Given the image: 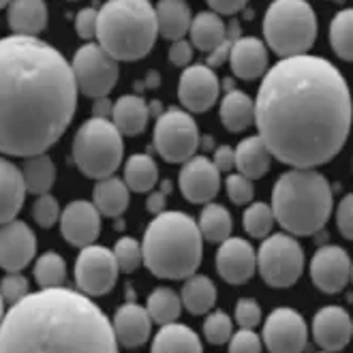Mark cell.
<instances>
[{
    "mask_svg": "<svg viewBox=\"0 0 353 353\" xmlns=\"http://www.w3.org/2000/svg\"><path fill=\"white\" fill-rule=\"evenodd\" d=\"M255 124L268 152L292 170L325 165L351 131V94L343 73L310 54L276 62L261 79Z\"/></svg>",
    "mask_w": 353,
    "mask_h": 353,
    "instance_id": "obj_1",
    "label": "cell"
},
{
    "mask_svg": "<svg viewBox=\"0 0 353 353\" xmlns=\"http://www.w3.org/2000/svg\"><path fill=\"white\" fill-rule=\"evenodd\" d=\"M77 110L71 65L37 37L0 39V152L46 154Z\"/></svg>",
    "mask_w": 353,
    "mask_h": 353,
    "instance_id": "obj_2",
    "label": "cell"
},
{
    "mask_svg": "<svg viewBox=\"0 0 353 353\" xmlns=\"http://www.w3.org/2000/svg\"><path fill=\"white\" fill-rule=\"evenodd\" d=\"M0 353H118L112 321L84 294L41 289L9 308Z\"/></svg>",
    "mask_w": 353,
    "mask_h": 353,
    "instance_id": "obj_3",
    "label": "cell"
},
{
    "mask_svg": "<svg viewBox=\"0 0 353 353\" xmlns=\"http://www.w3.org/2000/svg\"><path fill=\"white\" fill-rule=\"evenodd\" d=\"M203 238L197 223L180 210L163 212L150 221L141 242L143 263L157 279L182 281L197 272Z\"/></svg>",
    "mask_w": 353,
    "mask_h": 353,
    "instance_id": "obj_4",
    "label": "cell"
},
{
    "mask_svg": "<svg viewBox=\"0 0 353 353\" xmlns=\"http://www.w3.org/2000/svg\"><path fill=\"white\" fill-rule=\"evenodd\" d=\"M334 197L327 178L315 170H289L272 189L274 221L292 236H313L321 232Z\"/></svg>",
    "mask_w": 353,
    "mask_h": 353,
    "instance_id": "obj_5",
    "label": "cell"
},
{
    "mask_svg": "<svg viewBox=\"0 0 353 353\" xmlns=\"http://www.w3.org/2000/svg\"><path fill=\"white\" fill-rule=\"evenodd\" d=\"M157 37V13L148 0H110L99 11V48L116 62H133L148 56Z\"/></svg>",
    "mask_w": 353,
    "mask_h": 353,
    "instance_id": "obj_6",
    "label": "cell"
},
{
    "mask_svg": "<svg viewBox=\"0 0 353 353\" xmlns=\"http://www.w3.org/2000/svg\"><path fill=\"white\" fill-rule=\"evenodd\" d=\"M263 37L276 56H306L317 39V17L308 3L302 0H276L263 17Z\"/></svg>",
    "mask_w": 353,
    "mask_h": 353,
    "instance_id": "obj_7",
    "label": "cell"
},
{
    "mask_svg": "<svg viewBox=\"0 0 353 353\" xmlns=\"http://www.w3.org/2000/svg\"><path fill=\"white\" fill-rule=\"evenodd\" d=\"M124 143L120 131L105 118H90L73 139V161L86 178L105 180L120 168Z\"/></svg>",
    "mask_w": 353,
    "mask_h": 353,
    "instance_id": "obj_8",
    "label": "cell"
},
{
    "mask_svg": "<svg viewBox=\"0 0 353 353\" xmlns=\"http://www.w3.org/2000/svg\"><path fill=\"white\" fill-rule=\"evenodd\" d=\"M257 270L270 287H292L304 272V251L289 234H272L257 251Z\"/></svg>",
    "mask_w": 353,
    "mask_h": 353,
    "instance_id": "obj_9",
    "label": "cell"
},
{
    "mask_svg": "<svg viewBox=\"0 0 353 353\" xmlns=\"http://www.w3.org/2000/svg\"><path fill=\"white\" fill-rule=\"evenodd\" d=\"M154 148L168 163H186L199 148L197 122L189 112H163L154 127Z\"/></svg>",
    "mask_w": 353,
    "mask_h": 353,
    "instance_id": "obj_10",
    "label": "cell"
},
{
    "mask_svg": "<svg viewBox=\"0 0 353 353\" xmlns=\"http://www.w3.org/2000/svg\"><path fill=\"white\" fill-rule=\"evenodd\" d=\"M71 71L75 77L77 92L94 101L108 97L114 90L120 73L118 62L94 43H88L75 52Z\"/></svg>",
    "mask_w": 353,
    "mask_h": 353,
    "instance_id": "obj_11",
    "label": "cell"
},
{
    "mask_svg": "<svg viewBox=\"0 0 353 353\" xmlns=\"http://www.w3.org/2000/svg\"><path fill=\"white\" fill-rule=\"evenodd\" d=\"M118 263L110 248L90 244L81 248L75 261V283L84 292V296L99 298L110 294L118 281Z\"/></svg>",
    "mask_w": 353,
    "mask_h": 353,
    "instance_id": "obj_12",
    "label": "cell"
},
{
    "mask_svg": "<svg viewBox=\"0 0 353 353\" xmlns=\"http://www.w3.org/2000/svg\"><path fill=\"white\" fill-rule=\"evenodd\" d=\"M263 343L270 353H304L308 327L300 313L292 308H276L263 325Z\"/></svg>",
    "mask_w": 353,
    "mask_h": 353,
    "instance_id": "obj_13",
    "label": "cell"
},
{
    "mask_svg": "<svg viewBox=\"0 0 353 353\" xmlns=\"http://www.w3.org/2000/svg\"><path fill=\"white\" fill-rule=\"evenodd\" d=\"M353 274V265L341 246L325 244L313 255L310 261V279L323 294H341L349 285Z\"/></svg>",
    "mask_w": 353,
    "mask_h": 353,
    "instance_id": "obj_14",
    "label": "cell"
},
{
    "mask_svg": "<svg viewBox=\"0 0 353 353\" xmlns=\"http://www.w3.org/2000/svg\"><path fill=\"white\" fill-rule=\"evenodd\" d=\"M219 92H221V81L210 67L189 65L182 71L178 84V97L189 112L195 114L208 112L216 103Z\"/></svg>",
    "mask_w": 353,
    "mask_h": 353,
    "instance_id": "obj_15",
    "label": "cell"
},
{
    "mask_svg": "<svg viewBox=\"0 0 353 353\" xmlns=\"http://www.w3.org/2000/svg\"><path fill=\"white\" fill-rule=\"evenodd\" d=\"M37 238L24 221L0 225V268L5 272H22L34 259Z\"/></svg>",
    "mask_w": 353,
    "mask_h": 353,
    "instance_id": "obj_16",
    "label": "cell"
},
{
    "mask_svg": "<svg viewBox=\"0 0 353 353\" xmlns=\"http://www.w3.org/2000/svg\"><path fill=\"white\" fill-rule=\"evenodd\" d=\"M60 234L71 246L86 248L94 244L101 234V214L97 208L86 201H71L60 214Z\"/></svg>",
    "mask_w": 353,
    "mask_h": 353,
    "instance_id": "obj_17",
    "label": "cell"
},
{
    "mask_svg": "<svg viewBox=\"0 0 353 353\" xmlns=\"http://www.w3.org/2000/svg\"><path fill=\"white\" fill-rule=\"evenodd\" d=\"M180 191L191 203H210L221 191V174L208 157H193L180 172Z\"/></svg>",
    "mask_w": 353,
    "mask_h": 353,
    "instance_id": "obj_18",
    "label": "cell"
},
{
    "mask_svg": "<svg viewBox=\"0 0 353 353\" xmlns=\"http://www.w3.org/2000/svg\"><path fill=\"white\" fill-rule=\"evenodd\" d=\"M216 270L225 283L244 285L253 279L257 270L255 248L242 238H227L225 242H221L216 253Z\"/></svg>",
    "mask_w": 353,
    "mask_h": 353,
    "instance_id": "obj_19",
    "label": "cell"
},
{
    "mask_svg": "<svg viewBox=\"0 0 353 353\" xmlns=\"http://www.w3.org/2000/svg\"><path fill=\"white\" fill-rule=\"evenodd\" d=\"M351 334H353L351 317L341 306H323L313 319L315 343L327 353L345 349L351 341Z\"/></svg>",
    "mask_w": 353,
    "mask_h": 353,
    "instance_id": "obj_20",
    "label": "cell"
},
{
    "mask_svg": "<svg viewBox=\"0 0 353 353\" xmlns=\"http://www.w3.org/2000/svg\"><path fill=\"white\" fill-rule=\"evenodd\" d=\"M112 327H114L116 341L122 347L135 349L150 339L152 319L146 308H141L137 304H124L116 310Z\"/></svg>",
    "mask_w": 353,
    "mask_h": 353,
    "instance_id": "obj_21",
    "label": "cell"
},
{
    "mask_svg": "<svg viewBox=\"0 0 353 353\" xmlns=\"http://www.w3.org/2000/svg\"><path fill=\"white\" fill-rule=\"evenodd\" d=\"M230 65L236 77L240 79H257L268 71V50L263 41L257 37H240L232 43Z\"/></svg>",
    "mask_w": 353,
    "mask_h": 353,
    "instance_id": "obj_22",
    "label": "cell"
},
{
    "mask_svg": "<svg viewBox=\"0 0 353 353\" xmlns=\"http://www.w3.org/2000/svg\"><path fill=\"white\" fill-rule=\"evenodd\" d=\"M26 197V186L22 172L17 165L0 157V225L15 221L17 212L22 210Z\"/></svg>",
    "mask_w": 353,
    "mask_h": 353,
    "instance_id": "obj_23",
    "label": "cell"
},
{
    "mask_svg": "<svg viewBox=\"0 0 353 353\" xmlns=\"http://www.w3.org/2000/svg\"><path fill=\"white\" fill-rule=\"evenodd\" d=\"M150 108L148 103L137 94H124L114 103L112 124L120 131V135H141L148 127Z\"/></svg>",
    "mask_w": 353,
    "mask_h": 353,
    "instance_id": "obj_24",
    "label": "cell"
},
{
    "mask_svg": "<svg viewBox=\"0 0 353 353\" xmlns=\"http://www.w3.org/2000/svg\"><path fill=\"white\" fill-rule=\"evenodd\" d=\"M7 9L9 26L17 37H37L48 26V5L41 0H17Z\"/></svg>",
    "mask_w": 353,
    "mask_h": 353,
    "instance_id": "obj_25",
    "label": "cell"
},
{
    "mask_svg": "<svg viewBox=\"0 0 353 353\" xmlns=\"http://www.w3.org/2000/svg\"><path fill=\"white\" fill-rule=\"evenodd\" d=\"M154 13L159 34L170 41H182L193 22L191 7L182 3V0H161Z\"/></svg>",
    "mask_w": 353,
    "mask_h": 353,
    "instance_id": "obj_26",
    "label": "cell"
},
{
    "mask_svg": "<svg viewBox=\"0 0 353 353\" xmlns=\"http://www.w3.org/2000/svg\"><path fill=\"white\" fill-rule=\"evenodd\" d=\"M234 154H236V168L240 170V176L248 180L263 178L270 172V165H272V154L268 152V148L257 135L242 139Z\"/></svg>",
    "mask_w": 353,
    "mask_h": 353,
    "instance_id": "obj_27",
    "label": "cell"
},
{
    "mask_svg": "<svg viewBox=\"0 0 353 353\" xmlns=\"http://www.w3.org/2000/svg\"><path fill=\"white\" fill-rule=\"evenodd\" d=\"M221 122L230 133L246 131L255 124V101L246 92L232 88L221 103Z\"/></svg>",
    "mask_w": 353,
    "mask_h": 353,
    "instance_id": "obj_28",
    "label": "cell"
},
{
    "mask_svg": "<svg viewBox=\"0 0 353 353\" xmlns=\"http://www.w3.org/2000/svg\"><path fill=\"white\" fill-rule=\"evenodd\" d=\"M129 186L120 178H105L99 180L92 191V205L99 210V214L116 219L129 208Z\"/></svg>",
    "mask_w": 353,
    "mask_h": 353,
    "instance_id": "obj_29",
    "label": "cell"
},
{
    "mask_svg": "<svg viewBox=\"0 0 353 353\" xmlns=\"http://www.w3.org/2000/svg\"><path fill=\"white\" fill-rule=\"evenodd\" d=\"M150 353H203V349L199 336L191 327L170 323L157 332Z\"/></svg>",
    "mask_w": 353,
    "mask_h": 353,
    "instance_id": "obj_30",
    "label": "cell"
},
{
    "mask_svg": "<svg viewBox=\"0 0 353 353\" xmlns=\"http://www.w3.org/2000/svg\"><path fill=\"white\" fill-rule=\"evenodd\" d=\"M189 34H191L193 48H197L199 52L210 54L219 46H223V41L227 39V26L223 24V19L216 13L201 11L193 17Z\"/></svg>",
    "mask_w": 353,
    "mask_h": 353,
    "instance_id": "obj_31",
    "label": "cell"
},
{
    "mask_svg": "<svg viewBox=\"0 0 353 353\" xmlns=\"http://www.w3.org/2000/svg\"><path fill=\"white\" fill-rule=\"evenodd\" d=\"M180 302L191 315H205L208 310H212L216 304V287L208 276L193 274L186 279L182 287Z\"/></svg>",
    "mask_w": 353,
    "mask_h": 353,
    "instance_id": "obj_32",
    "label": "cell"
},
{
    "mask_svg": "<svg viewBox=\"0 0 353 353\" xmlns=\"http://www.w3.org/2000/svg\"><path fill=\"white\" fill-rule=\"evenodd\" d=\"M22 178H24V186L26 193L32 195H48L54 186L56 180V165L48 154H34L24 159L22 165Z\"/></svg>",
    "mask_w": 353,
    "mask_h": 353,
    "instance_id": "obj_33",
    "label": "cell"
},
{
    "mask_svg": "<svg viewBox=\"0 0 353 353\" xmlns=\"http://www.w3.org/2000/svg\"><path fill=\"white\" fill-rule=\"evenodd\" d=\"M159 182V168L152 157L148 154H133L124 165V184L129 191L135 193H150Z\"/></svg>",
    "mask_w": 353,
    "mask_h": 353,
    "instance_id": "obj_34",
    "label": "cell"
},
{
    "mask_svg": "<svg viewBox=\"0 0 353 353\" xmlns=\"http://www.w3.org/2000/svg\"><path fill=\"white\" fill-rule=\"evenodd\" d=\"M197 230L201 238H205L208 242L221 244L227 238H232V230H234L232 214L227 212V208L219 203H205L199 216V223H197Z\"/></svg>",
    "mask_w": 353,
    "mask_h": 353,
    "instance_id": "obj_35",
    "label": "cell"
},
{
    "mask_svg": "<svg viewBox=\"0 0 353 353\" xmlns=\"http://www.w3.org/2000/svg\"><path fill=\"white\" fill-rule=\"evenodd\" d=\"M148 315L152 321L161 323V325H170L176 323V319L182 313V302L180 296L170 287H159L148 296Z\"/></svg>",
    "mask_w": 353,
    "mask_h": 353,
    "instance_id": "obj_36",
    "label": "cell"
},
{
    "mask_svg": "<svg viewBox=\"0 0 353 353\" xmlns=\"http://www.w3.org/2000/svg\"><path fill=\"white\" fill-rule=\"evenodd\" d=\"M330 43L339 58L351 60L353 58V11L345 9L334 15L330 24Z\"/></svg>",
    "mask_w": 353,
    "mask_h": 353,
    "instance_id": "obj_37",
    "label": "cell"
},
{
    "mask_svg": "<svg viewBox=\"0 0 353 353\" xmlns=\"http://www.w3.org/2000/svg\"><path fill=\"white\" fill-rule=\"evenodd\" d=\"M34 279L41 289H58L67 279V263L58 253L41 255L34 263Z\"/></svg>",
    "mask_w": 353,
    "mask_h": 353,
    "instance_id": "obj_38",
    "label": "cell"
},
{
    "mask_svg": "<svg viewBox=\"0 0 353 353\" xmlns=\"http://www.w3.org/2000/svg\"><path fill=\"white\" fill-rule=\"evenodd\" d=\"M242 225L251 238H268V234L272 232V225H274L272 208H270L268 203H261V201L251 203L244 212Z\"/></svg>",
    "mask_w": 353,
    "mask_h": 353,
    "instance_id": "obj_39",
    "label": "cell"
},
{
    "mask_svg": "<svg viewBox=\"0 0 353 353\" xmlns=\"http://www.w3.org/2000/svg\"><path fill=\"white\" fill-rule=\"evenodd\" d=\"M114 257L118 263V270L124 274H131L141 265L143 257H141V244H137V240L133 238H120L114 246Z\"/></svg>",
    "mask_w": 353,
    "mask_h": 353,
    "instance_id": "obj_40",
    "label": "cell"
},
{
    "mask_svg": "<svg viewBox=\"0 0 353 353\" xmlns=\"http://www.w3.org/2000/svg\"><path fill=\"white\" fill-rule=\"evenodd\" d=\"M234 334V323L230 319V315L223 313V310H214L212 315H208L205 323H203V336L210 345H225L230 343Z\"/></svg>",
    "mask_w": 353,
    "mask_h": 353,
    "instance_id": "obj_41",
    "label": "cell"
},
{
    "mask_svg": "<svg viewBox=\"0 0 353 353\" xmlns=\"http://www.w3.org/2000/svg\"><path fill=\"white\" fill-rule=\"evenodd\" d=\"M28 289H30L28 279L22 272H7V276L0 281V298H3V302L13 306L30 294Z\"/></svg>",
    "mask_w": 353,
    "mask_h": 353,
    "instance_id": "obj_42",
    "label": "cell"
},
{
    "mask_svg": "<svg viewBox=\"0 0 353 353\" xmlns=\"http://www.w3.org/2000/svg\"><path fill=\"white\" fill-rule=\"evenodd\" d=\"M32 216H34V223L39 227H43V230H50V227L56 225V221L60 219V205H58V199L54 195H39V199L34 201L32 205Z\"/></svg>",
    "mask_w": 353,
    "mask_h": 353,
    "instance_id": "obj_43",
    "label": "cell"
},
{
    "mask_svg": "<svg viewBox=\"0 0 353 353\" xmlns=\"http://www.w3.org/2000/svg\"><path fill=\"white\" fill-rule=\"evenodd\" d=\"M225 189H227V195L230 199L236 203V205H244V203H251L253 197H255V184L253 180H248L240 174H232L227 176L225 180Z\"/></svg>",
    "mask_w": 353,
    "mask_h": 353,
    "instance_id": "obj_44",
    "label": "cell"
},
{
    "mask_svg": "<svg viewBox=\"0 0 353 353\" xmlns=\"http://www.w3.org/2000/svg\"><path fill=\"white\" fill-rule=\"evenodd\" d=\"M234 319L240 325V330H253L261 323V306L253 298H242L236 304Z\"/></svg>",
    "mask_w": 353,
    "mask_h": 353,
    "instance_id": "obj_45",
    "label": "cell"
},
{
    "mask_svg": "<svg viewBox=\"0 0 353 353\" xmlns=\"http://www.w3.org/2000/svg\"><path fill=\"white\" fill-rule=\"evenodd\" d=\"M230 353H261V341L253 330H238L230 339Z\"/></svg>",
    "mask_w": 353,
    "mask_h": 353,
    "instance_id": "obj_46",
    "label": "cell"
},
{
    "mask_svg": "<svg viewBox=\"0 0 353 353\" xmlns=\"http://www.w3.org/2000/svg\"><path fill=\"white\" fill-rule=\"evenodd\" d=\"M97 22H99V11L92 7L81 9L75 17V30L79 39H92L97 37Z\"/></svg>",
    "mask_w": 353,
    "mask_h": 353,
    "instance_id": "obj_47",
    "label": "cell"
},
{
    "mask_svg": "<svg viewBox=\"0 0 353 353\" xmlns=\"http://www.w3.org/2000/svg\"><path fill=\"white\" fill-rule=\"evenodd\" d=\"M336 225L347 240L353 238V197L351 195H345L336 208Z\"/></svg>",
    "mask_w": 353,
    "mask_h": 353,
    "instance_id": "obj_48",
    "label": "cell"
},
{
    "mask_svg": "<svg viewBox=\"0 0 353 353\" xmlns=\"http://www.w3.org/2000/svg\"><path fill=\"white\" fill-rule=\"evenodd\" d=\"M193 60V46L189 41H174V46L170 48V62L176 67H189V62Z\"/></svg>",
    "mask_w": 353,
    "mask_h": 353,
    "instance_id": "obj_49",
    "label": "cell"
},
{
    "mask_svg": "<svg viewBox=\"0 0 353 353\" xmlns=\"http://www.w3.org/2000/svg\"><path fill=\"white\" fill-rule=\"evenodd\" d=\"M170 189H172V184H170V182H165L161 191H154V193L148 195V199H146L148 212H152L154 216H159V214L165 212V203H168V199H165V197H168Z\"/></svg>",
    "mask_w": 353,
    "mask_h": 353,
    "instance_id": "obj_50",
    "label": "cell"
},
{
    "mask_svg": "<svg viewBox=\"0 0 353 353\" xmlns=\"http://www.w3.org/2000/svg\"><path fill=\"white\" fill-rule=\"evenodd\" d=\"M212 165L219 170V174H221V172H232V170L236 168V154H234V148H230V146H221V148L214 152Z\"/></svg>",
    "mask_w": 353,
    "mask_h": 353,
    "instance_id": "obj_51",
    "label": "cell"
},
{
    "mask_svg": "<svg viewBox=\"0 0 353 353\" xmlns=\"http://www.w3.org/2000/svg\"><path fill=\"white\" fill-rule=\"evenodd\" d=\"M208 7L212 9V13H216L221 17V15H236V13H240L246 7V3H242V0H232V3H230V0H210Z\"/></svg>",
    "mask_w": 353,
    "mask_h": 353,
    "instance_id": "obj_52",
    "label": "cell"
},
{
    "mask_svg": "<svg viewBox=\"0 0 353 353\" xmlns=\"http://www.w3.org/2000/svg\"><path fill=\"white\" fill-rule=\"evenodd\" d=\"M232 43H234L232 39H225V41H223V46H219V48H216L214 52H210V54H208V67H210V69H214V67H221L223 62H227V60H230Z\"/></svg>",
    "mask_w": 353,
    "mask_h": 353,
    "instance_id": "obj_53",
    "label": "cell"
},
{
    "mask_svg": "<svg viewBox=\"0 0 353 353\" xmlns=\"http://www.w3.org/2000/svg\"><path fill=\"white\" fill-rule=\"evenodd\" d=\"M112 110H114V103L108 99V97H103V99H97L94 101V105H92V118H110L112 116Z\"/></svg>",
    "mask_w": 353,
    "mask_h": 353,
    "instance_id": "obj_54",
    "label": "cell"
},
{
    "mask_svg": "<svg viewBox=\"0 0 353 353\" xmlns=\"http://www.w3.org/2000/svg\"><path fill=\"white\" fill-rule=\"evenodd\" d=\"M3 319H5V302L0 298V323H3Z\"/></svg>",
    "mask_w": 353,
    "mask_h": 353,
    "instance_id": "obj_55",
    "label": "cell"
},
{
    "mask_svg": "<svg viewBox=\"0 0 353 353\" xmlns=\"http://www.w3.org/2000/svg\"><path fill=\"white\" fill-rule=\"evenodd\" d=\"M7 7H9V5H7V3H3V0H0V9H7Z\"/></svg>",
    "mask_w": 353,
    "mask_h": 353,
    "instance_id": "obj_56",
    "label": "cell"
},
{
    "mask_svg": "<svg viewBox=\"0 0 353 353\" xmlns=\"http://www.w3.org/2000/svg\"><path fill=\"white\" fill-rule=\"evenodd\" d=\"M323 353H327V351H323Z\"/></svg>",
    "mask_w": 353,
    "mask_h": 353,
    "instance_id": "obj_57",
    "label": "cell"
}]
</instances>
